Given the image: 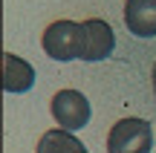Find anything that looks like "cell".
Masks as SVG:
<instances>
[{
    "label": "cell",
    "mask_w": 156,
    "mask_h": 153,
    "mask_svg": "<svg viewBox=\"0 0 156 153\" xmlns=\"http://www.w3.org/2000/svg\"><path fill=\"white\" fill-rule=\"evenodd\" d=\"M84 26V49H81V61L87 64H98L104 58L113 55L116 49V35H113V26L101 17H90V20L81 23Z\"/></svg>",
    "instance_id": "277c9868"
},
{
    "label": "cell",
    "mask_w": 156,
    "mask_h": 153,
    "mask_svg": "<svg viewBox=\"0 0 156 153\" xmlns=\"http://www.w3.org/2000/svg\"><path fill=\"white\" fill-rule=\"evenodd\" d=\"M35 153H90V150L84 148V144L78 142L69 130L55 127V130H46L44 136H41Z\"/></svg>",
    "instance_id": "52a82bcc"
},
{
    "label": "cell",
    "mask_w": 156,
    "mask_h": 153,
    "mask_svg": "<svg viewBox=\"0 0 156 153\" xmlns=\"http://www.w3.org/2000/svg\"><path fill=\"white\" fill-rule=\"evenodd\" d=\"M153 127L145 119H122L107 133V153H151Z\"/></svg>",
    "instance_id": "7a4b0ae2"
},
{
    "label": "cell",
    "mask_w": 156,
    "mask_h": 153,
    "mask_svg": "<svg viewBox=\"0 0 156 153\" xmlns=\"http://www.w3.org/2000/svg\"><path fill=\"white\" fill-rule=\"evenodd\" d=\"M44 52L55 61H75L84 49V26L75 20H55L44 29Z\"/></svg>",
    "instance_id": "6da1fadb"
},
{
    "label": "cell",
    "mask_w": 156,
    "mask_h": 153,
    "mask_svg": "<svg viewBox=\"0 0 156 153\" xmlns=\"http://www.w3.org/2000/svg\"><path fill=\"white\" fill-rule=\"evenodd\" d=\"M35 84V69L29 61H23V58L12 55V52H6L3 55V90L9 92H26L32 90Z\"/></svg>",
    "instance_id": "8992f818"
},
{
    "label": "cell",
    "mask_w": 156,
    "mask_h": 153,
    "mask_svg": "<svg viewBox=\"0 0 156 153\" xmlns=\"http://www.w3.org/2000/svg\"><path fill=\"white\" fill-rule=\"evenodd\" d=\"M49 110H52V119L58 121V127H61V130H69V133L87 127L90 113H93L87 96L78 92V90H58L55 96H52Z\"/></svg>",
    "instance_id": "3957f363"
},
{
    "label": "cell",
    "mask_w": 156,
    "mask_h": 153,
    "mask_svg": "<svg viewBox=\"0 0 156 153\" xmlns=\"http://www.w3.org/2000/svg\"><path fill=\"white\" fill-rule=\"evenodd\" d=\"M124 23L136 38H156V0H127Z\"/></svg>",
    "instance_id": "5b68a950"
},
{
    "label": "cell",
    "mask_w": 156,
    "mask_h": 153,
    "mask_svg": "<svg viewBox=\"0 0 156 153\" xmlns=\"http://www.w3.org/2000/svg\"><path fill=\"white\" fill-rule=\"evenodd\" d=\"M151 84H153V96H156V64H153V72H151Z\"/></svg>",
    "instance_id": "ba28073f"
}]
</instances>
